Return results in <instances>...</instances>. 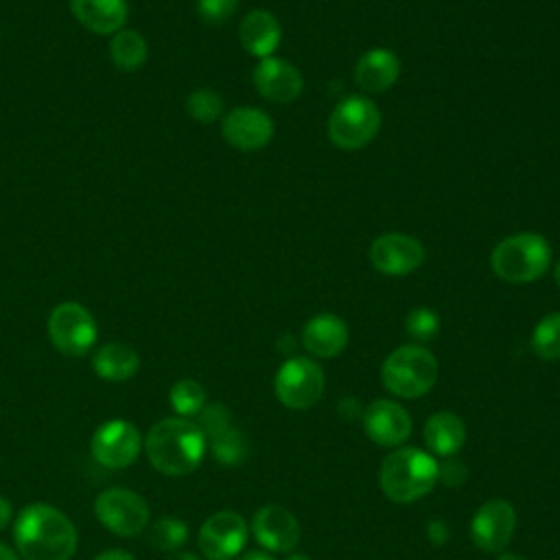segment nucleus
Returning a JSON list of instances; mask_svg holds the SVG:
<instances>
[{
    "label": "nucleus",
    "mask_w": 560,
    "mask_h": 560,
    "mask_svg": "<svg viewBox=\"0 0 560 560\" xmlns=\"http://www.w3.org/2000/svg\"><path fill=\"white\" fill-rule=\"evenodd\" d=\"M13 538L24 560H70L77 551L72 521L48 503L26 505L18 514Z\"/></svg>",
    "instance_id": "obj_1"
},
{
    "label": "nucleus",
    "mask_w": 560,
    "mask_h": 560,
    "mask_svg": "<svg viewBox=\"0 0 560 560\" xmlns=\"http://www.w3.org/2000/svg\"><path fill=\"white\" fill-rule=\"evenodd\" d=\"M151 466L164 475L182 477L192 472L206 453L203 431L186 418H164L144 438Z\"/></svg>",
    "instance_id": "obj_2"
},
{
    "label": "nucleus",
    "mask_w": 560,
    "mask_h": 560,
    "mask_svg": "<svg viewBox=\"0 0 560 560\" xmlns=\"http://www.w3.org/2000/svg\"><path fill=\"white\" fill-rule=\"evenodd\" d=\"M440 479L438 462L413 446H405L385 457L381 466V488L394 503H411L429 494Z\"/></svg>",
    "instance_id": "obj_3"
},
{
    "label": "nucleus",
    "mask_w": 560,
    "mask_h": 560,
    "mask_svg": "<svg viewBox=\"0 0 560 560\" xmlns=\"http://www.w3.org/2000/svg\"><path fill=\"white\" fill-rule=\"evenodd\" d=\"M551 262V247L538 232H516L497 243L490 256L492 271L514 284L538 280Z\"/></svg>",
    "instance_id": "obj_4"
},
{
    "label": "nucleus",
    "mask_w": 560,
    "mask_h": 560,
    "mask_svg": "<svg viewBox=\"0 0 560 560\" xmlns=\"http://www.w3.org/2000/svg\"><path fill=\"white\" fill-rule=\"evenodd\" d=\"M381 378L394 396L420 398L438 381V361L427 348L407 343L387 354L381 368Z\"/></svg>",
    "instance_id": "obj_5"
},
{
    "label": "nucleus",
    "mask_w": 560,
    "mask_h": 560,
    "mask_svg": "<svg viewBox=\"0 0 560 560\" xmlns=\"http://www.w3.org/2000/svg\"><path fill=\"white\" fill-rule=\"evenodd\" d=\"M381 129V109L368 96L350 94L339 101L328 118V136L343 151L370 144Z\"/></svg>",
    "instance_id": "obj_6"
},
{
    "label": "nucleus",
    "mask_w": 560,
    "mask_h": 560,
    "mask_svg": "<svg viewBox=\"0 0 560 560\" xmlns=\"http://www.w3.org/2000/svg\"><path fill=\"white\" fill-rule=\"evenodd\" d=\"M96 322L79 302H61L48 315V339L66 357H83L96 341Z\"/></svg>",
    "instance_id": "obj_7"
},
{
    "label": "nucleus",
    "mask_w": 560,
    "mask_h": 560,
    "mask_svg": "<svg viewBox=\"0 0 560 560\" xmlns=\"http://www.w3.org/2000/svg\"><path fill=\"white\" fill-rule=\"evenodd\" d=\"M278 400L289 409H308L324 394V372L306 357L287 359L273 381Z\"/></svg>",
    "instance_id": "obj_8"
},
{
    "label": "nucleus",
    "mask_w": 560,
    "mask_h": 560,
    "mask_svg": "<svg viewBox=\"0 0 560 560\" xmlns=\"http://www.w3.org/2000/svg\"><path fill=\"white\" fill-rule=\"evenodd\" d=\"M94 512L116 536H136L149 523L147 501L127 488L103 490L94 501Z\"/></svg>",
    "instance_id": "obj_9"
},
{
    "label": "nucleus",
    "mask_w": 560,
    "mask_h": 560,
    "mask_svg": "<svg viewBox=\"0 0 560 560\" xmlns=\"http://www.w3.org/2000/svg\"><path fill=\"white\" fill-rule=\"evenodd\" d=\"M140 431L120 418L101 424L90 442L92 457L105 468H125L140 455Z\"/></svg>",
    "instance_id": "obj_10"
},
{
    "label": "nucleus",
    "mask_w": 560,
    "mask_h": 560,
    "mask_svg": "<svg viewBox=\"0 0 560 560\" xmlns=\"http://www.w3.org/2000/svg\"><path fill=\"white\" fill-rule=\"evenodd\" d=\"M247 542V523L241 514L223 510L203 521L199 549L206 560H232Z\"/></svg>",
    "instance_id": "obj_11"
},
{
    "label": "nucleus",
    "mask_w": 560,
    "mask_h": 560,
    "mask_svg": "<svg viewBox=\"0 0 560 560\" xmlns=\"http://www.w3.org/2000/svg\"><path fill=\"white\" fill-rule=\"evenodd\" d=\"M370 262L383 276H407L424 262V247L402 232H385L370 245Z\"/></svg>",
    "instance_id": "obj_12"
},
{
    "label": "nucleus",
    "mask_w": 560,
    "mask_h": 560,
    "mask_svg": "<svg viewBox=\"0 0 560 560\" xmlns=\"http://www.w3.org/2000/svg\"><path fill=\"white\" fill-rule=\"evenodd\" d=\"M514 529H516V512L512 503L503 499H492V501H486L475 512L470 523V538L479 549L488 553H497L510 545Z\"/></svg>",
    "instance_id": "obj_13"
},
{
    "label": "nucleus",
    "mask_w": 560,
    "mask_h": 560,
    "mask_svg": "<svg viewBox=\"0 0 560 560\" xmlns=\"http://www.w3.org/2000/svg\"><path fill=\"white\" fill-rule=\"evenodd\" d=\"M223 140L238 151H258L273 138V120L258 107H234L221 120Z\"/></svg>",
    "instance_id": "obj_14"
},
{
    "label": "nucleus",
    "mask_w": 560,
    "mask_h": 560,
    "mask_svg": "<svg viewBox=\"0 0 560 560\" xmlns=\"http://www.w3.org/2000/svg\"><path fill=\"white\" fill-rule=\"evenodd\" d=\"M252 79L258 94L271 103H291L302 94L304 88L300 70L293 63L273 55L256 63Z\"/></svg>",
    "instance_id": "obj_15"
},
{
    "label": "nucleus",
    "mask_w": 560,
    "mask_h": 560,
    "mask_svg": "<svg viewBox=\"0 0 560 560\" xmlns=\"http://www.w3.org/2000/svg\"><path fill=\"white\" fill-rule=\"evenodd\" d=\"M256 540L269 551H291L300 542L298 518L282 505H265L252 518Z\"/></svg>",
    "instance_id": "obj_16"
},
{
    "label": "nucleus",
    "mask_w": 560,
    "mask_h": 560,
    "mask_svg": "<svg viewBox=\"0 0 560 560\" xmlns=\"http://www.w3.org/2000/svg\"><path fill=\"white\" fill-rule=\"evenodd\" d=\"M363 427L372 442L381 446H398L411 433V418L394 400H374L363 413Z\"/></svg>",
    "instance_id": "obj_17"
},
{
    "label": "nucleus",
    "mask_w": 560,
    "mask_h": 560,
    "mask_svg": "<svg viewBox=\"0 0 560 560\" xmlns=\"http://www.w3.org/2000/svg\"><path fill=\"white\" fill-rule=\"evenodd\" d=\"M302 343L313 357L332 359L348 343V326L332 313H319L306 322L302 330Z\"/></svg>",
    "instance_id": "obj_18"
},
{
    "label": "nucleus",
    "mask_w": 560,
    "mask_h": 560,
    "mask_svg": "<svg viewBox=\"0 0 560 560\" xmlns=\"http://www.w3.org/2000/svg\"><path fill=\"white\" fill-rule=\"evenodd\" d=\"M238 39L249 55L265 59V57H271L273 50L278 48L282 39V28L276 15H271L265 9H254L241 20Z\"/></svg>",
    "instance_id": "obj_19"
},
{
    "label": "nucleus",
    "mask_w": 560,
    "mask_h": 560,
    "mask_svg": "<svg viewBox=\"0 0 560 560\" xmlns=\"http://www.w3.org/2000/svg\"><path fill=\"white\" fill-rule=\"evenodd\" d=\"M400 74V61L396 52L387 48H372L363 52L354 66V83L365 92L389 90Z\"/></svg>",
    "instance_id": "obj_20"
},
{
    "label": "nucleus",
    "mask_w": 560,
    "mask_h": 560,
    "mask_svg": "<svg viewBox=\"0 0 560 560\" xmlns=\"http://www.w3.org/2000/svg\"><path fill=\"white\" fill-rule=\"evenodd\" d=\"M70 11L96 35L118 33L129 15L125 0H70Z\"/></svg>",
    "instance_id": "obj_21"
},
{
    "label": "nucleus",
    "mask_w": 560,
    "mask_h": 560,
    "mask_svg": "<svg viewBox=\"0 0 560 560\" xmlns=\"http://www.w3.org/2000/svg\"><path fill=\"white\" fill-rule=\"evenodd\" d=\"M424 442L435 455H455L466 442L464 420L451 411L433 413L424 424Z\"/></svg>",
    "instance_id": "obj_22"
},
{
    "label": "nucleus",
    "mask_w": 560,
    "mask_h": 560,
    "mask_svg": "<svg viewBox=\"0 0 560 560\" xmlns=\"http://www.w3.org/2000/svg\"><path fill=\"white\" fill-rule=\"evenodd\" d=\"M92 368L105 381H127L138 372L140 357L131 346L109 341L94 352Z\"/></svg>",
    "instance_id": "obj_23"
},
{
    "label": "nucleus",
    "mask_w": 560,
    "mask_h": 560,
    "mask_svg": "<svg viewBox=\"0 0 560 560\" xmlns=\"http://www.w3.org/2000/svg\"><path fill=\"white\" fill-rule=\"evenodd\" d=\"M109 57L118 70L133 72L147 61V42L138 31L120 28L109 42Z\"/></svg>",
    "instance_id": "obj_24"
},
{
    "label": "nucleus",
    "mask_w": 560,
    "mask_h": 560,
    "mask_svg": "<svg viewBox=\"0 0 560 560\" xmlns=\"http://www.w3.org/2000/svg\"><path fill=\"white\" fill-rule=\"evenodd\" d=\"M532 350L545 361L560 359V313L545 315L532 332Z\"/></svg>",
    "instance_id": "obj_25"
},
{
    "label": "nucleus",
    "mask_w": 560,
    "mask_h": 560,
    "mask_svg": "<svg viewBox=\"0 0 560 560\" xmlns=\"http://www.w3.org/2000/svg\"><path fill=\"white\" fill-rule=\"evenodd\" d=\"M168 402L179 418L197 416L206 407V389L192 378H182L171 387Z\"/></svg>",
    "instance_id": "obj_26"
},
{
    "label": "nucleus",
    "mask_w": 560,
    "mask_h": 560,
    "mask_svg": "<svg viewBox=\"0 0 560 560\" xmlns=\"http://www.w3.org/2000/svg\"><path fill=\"white\" fill-rule=\"evenodd\" d=\"M186 538H188V525L175 516H164L155 521L149 529V542L153 549H160V551H175L186 542Z\"/></svg>",
    "instance_id": "obj_27"
},
{
    "label": "nucleus",
    "mask_w": 560,
    "mask_h": 560,
    "mask_svg": "<svg viewBox=\"0 0 560 560\" xmlns=\"http://www.w3.org/2000/svg\"><path fill=\"white\" fill-rule=\"evenodd\" d=\"M210 448H212V455L217 462H221L225 466H236L247 455V440L238 429L230 427L210 440Z\"/></svg>",
    "instance_id": "obj_28"
},
{
    "label": "nucleus",
    "mask_w": 560,
    "mask_h": 560,
    "mask_svg": "<svg viewBox=\"0 0 560 560\" xmlns=\"http://www.w3.org/2000/svg\"><path fill=\"white\" fill-rule=\"evenodd\" d=\"M186 112L197 122H214L223 116V98L210 88H199L186 96Z\"/></svg>",
    "instance_id": "obj_29"
},
{
    "label": "nucleus",
    "mask_w": 560,
    "mask_h": 560,
    "mask_svg": "<svg viewBox=\"0 0 560 560\" xmlns=\"http://www.w3.org/2000/svg\"><path fill=\"white\" fill-rule=\"evenodd\" d=\"M405 330L416 341H431L440 332V317L435 311L418 306L405 317Z\"/></svg>",
    "instance_id": "obj_30"
},
{
    "label": "nucleus",
    "mask_w": 560,
    "mask_h": 560,
    "mask_svg": "<svg viewBox=\"0 0 560 560\" xmlns=\"http://www.w3.org/2000/svg\"><path fill=\"white\" fill-rule=\"evenodd\" d=\"M199 422L197 427L203 431L206 440L210 438H217L219 433H223L225 429H230V420H232V413L230 409L223 405V402H210L206 405L199 413Z\"/></svg>",
    "instance_id": "obj_31"
},
{
    "label": "nucleus",
    "mask_w": 560,
    "mask_h": 560,
    "mask_svg": "<svg viewBox=\"0 0 560 560\" xmlns=\"http://www.w3.org/2000/svg\"><path fill=\"white\" fill-rule=\"evenodd\" d=\"M238 0H197V11L203 22L221 24L236 11Z\"/></svg>",
    "instance_id": "obj_32"
},
{
    "label": "nucleus",
    "mask_w": 560,
    "mask_h": 560,
    "mask_svg": "<svg viewBox=\"0 0 560 560\" xmlns=\"http://www.w3.org/2000/svg\"><path fill=\"white\" fill-rule=\"evenodd\" d=\"M94 560H136V558L122 549H107V551L98 553Z\"/></svg>",
    "instance_id": "obj_33"
},
{
    "label": "nucleus",
    "mask_w": 560,
    "mask_h": 560,
    "mask_svg": "<svg viewBox=\"0 0 560 560\" xmlns=\"http://www.w3.org/2000/svg\"><path fill=\"white\" fill-rule=\"evenodd\" d=\"M11 514H13V508H11V503H9L4 497H0V529H4V527L9 525V521H11Z\"/></svg>",
    "instance_id": "obj_34"
},
{
    "label": "nucleus",
    "mask_w": 560,
    "mask_h": 560,
    "mask_svg": "<svg viewBox=\"0 0 560 560\" xmlns=\"http://www.w3.org/2000/svg\"><path fill=\"white\" fill-rule=\"evenodd\" d=\"M295 348V339L293 337H282L280 341H278V350L280 352H291Z\"/></svg>",
    "instance_id": "obj_35"
},
{
    "label": "nucleus",
    "mask_w": 560,
    "mask_h": 560,
    "mask_svg": "<svg viewBox=\"0 0 560 560\" xmlns=\"http://www.w3.org/2000/svg\"><path fill=\"white\" fill-rule=\"evenodd\" d=\"M238 560H273L269 553H262V551H249L245 556H241Z\"/></svg>",
    "instance_id": "obj_36"
},
{
    "label": "nucleus",
    "mask_w": 560,
    "mask_h": 560,
    "mask_svg": "<svg viewBox=\"0 0 560 560\" xmlns=\"http://www.w3.org/2000/svg\"><path fill=\"white\" fill-rule=\"evenodd\" d=\"M166 560H201V558H199V556H195V553H188V551H179V553L168 556Z\"/></svg>",
    "instance_id": "obj_37"
},
{
    "label": "nucleus",
    "mask_w": 560,
    "mask_h": 560,
    "mask_svg": "<svg viewBox=\"0 0 560 560\" xmlns=\"http://www.w3.org/2000/svg\"><path fill=\"white\" fill-rule=\"evenodd\" d=\"M0 560H18V556L7 545H0Z\"/></svg>",
    "instance_id": "obj_38"
},
{
    "label": "nucleus",
    "mask_w": 560,
    "mask_h": 560,
    "mask_svg": "<svg viewBox=\"0 0 560 560\" xmlns=\"http://www.w3.org/2000/svg\"><path fill=\"white\" fill-rule=\"evenodd\" d=\"M553 280H556V284L560 287V260H558L556 267H553Z\"/></svg>",
    "instance_id": "obj_39"
},
{
    "label": "nucleus",
    "mask_w": 560,
    "mask_h": 560,
    "mask_svg": "<svg viewBox=\"0 0 560 560\" xmlns=\"http://www.w3.org/2000/svg\"><path fill=\"white\" fill-rule=\"evenodd\" d=\"M499 560H523V558L516 553H503V556H499Z\"/></svg>",
    "instance_id": "obj_40"
},
{
    "label": "nucleus",
    "mask_w": 560,
    "mask_h": 560,
    "mask_svg": "<svg viewBox=\"0 0 560 560\" xmlns=\"http://www.w3.org/2000/svg\"><path fill=\"white\" fill-rule=\"evenodd\" d=\"M287 560H311V558L304 556V553H293V556H289Z\"/></svg>",
    "instance_id": "obj_41"
}]
</instances>
